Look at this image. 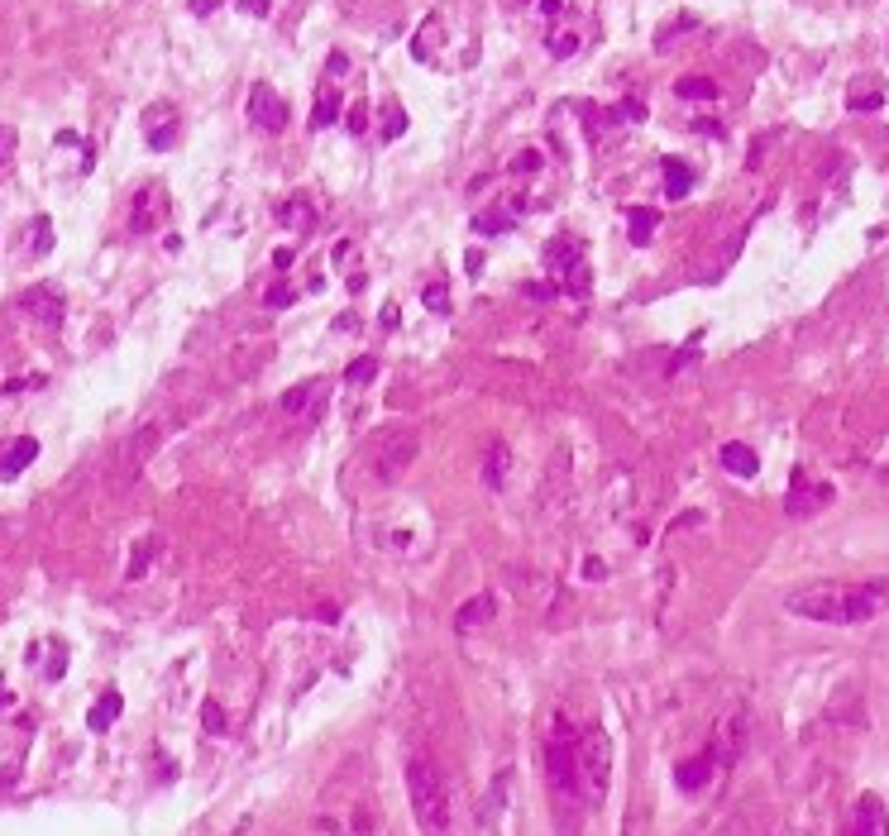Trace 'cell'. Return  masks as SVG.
<instances>
[{
    "instance_id": "obj_1",
    "label": "cell",
    "mask_w": 889,
    "mask_h": 836,
    "mask_svg": "<svg viewBox=\"0 0 889 836\" xmlns=\"http://www.w3.org/2000/svg\"><path fill=\"white\" fill-rule=\"evenodd\" d=\"M889 607L885 583H803L784 598V612H794L803 622H827V626H861L875 622Z\"/></svg>"
},
{
    "instance_id": "obj_2",
    "label": "cell",
    "mask_w": 889,
    "mask_h": 836,
    "mask_svg": "<svg viewBox=\"0 0 889 836\" xmlns=\"http://www.w3.org/2000/svg\"><path fill=\"white\" fill-rule=\"evenodd\" d=\"M407 803H412L416 827L426 836L450 832V789H445V774L435 770L431 755H412L407 760Z\"/></svg>"
},
{
    "instance_id": "obj_3",
    "label": "cell",
    "mask_w": 889,
    "mask_h": 836,
    "mask_svg": "<svg viewBox=\"0 0 889 836\" xmlns=\"http://www.w3.org/2000/svg\"><path fill=\"white\" fill-rule=\"evenodd\" d=\"M574 765H579V798L584 808H593L608 794V736L598 727L574 731Z\"/></svg>"
},
{
    "instance_id": "obj_4",
    "label": "cell",
    "mask_w": 889,
    "mask_h": 836,
    "mask_svg": "<svg viewBox=\"0 0 889 836\" xmlns=\"http://www.w3.org/2000/svg\"><path fill=\"white\" fill-rule=\"evenodd\" d=\"M545 770H550V789H555L560 808H584V798H579V765H574V727L569 722H555V736L545 746Z\"/></svg>"
},
{
    "instance_id": "obj_5",
    "label": "cell",
    "mask_w": 889,
    "mask_h": 836,
    "mask_svg": "<svg viewBox=\"0 0 889 836\" xmlns=\"http://www.w3.org/2000/svg\"><path fill=\"white\" fill-rule=\"evenodd\" d=\"M545 268L555 273V287L560 292H569V297H588V287H593V278H588V263H584V249H579V239H550L545 244Z\"/></svg>"
},
{
    "instance_id": "obj_6",
    "label": "cell",
    "mask_w": 889,
    "mask_h": 836,
    "mask_svg": "<svg viewBox=\"0 0 889 836\" xmlns=\"http://www.w3.org/2000/svg\"><path fill=\"white\" fill-rule=\"evenodd\" d=\"M832 502V488L827 483H818V478H808L803 469H794V478H789V493H784V512H789V521H808V516H818Z\"/></svg>"
},
{
    "instance_id": "obj_7",
    "label": "cell",
    "mask_w": 889,
    "mask_h": 836,
    "mask_svg": "<svg viewBox=\"0 0 889 836\" xmlns=\"http://www.w3.org/2000/svg\"><path fill=\"white\" fill-rule=\"evenodd\" d=\"M244 115H249V125H259L263 134H282V129H287V101H282L268 82H254L249 101H244Z\"/></svg>"
},
{
    "instance_id": "obj_8",
    "label": "cell",
    "mask_w": 889,
    "mask_h": 836,
    "mask_svg": "<svg viewBox=\"0 0 889 836\" xmlns=\"http://www.w3.org/2000/svg\"><path fill=\"white\" fill-rule=\"evenodd\" d=\"M326 392H330L326 378H306V383L282 392L278 407H282V416H292V421H316V411H321V402H326Z\"/></svg>"
},
{
    "instance_id": "obj_9",
    "label": "cell",
    "mask_w": 889,
    "mask_h": 836,
    "mask_svg": "<svg viewBox=\"0 0 889 836\" xmlns=\"http://www.w3.org/2000/svg\"><path fill=\"white\" fill-rule=\"evenodd\" d=\"M20 311L29 316V321H39L44 330H58L63 316H67V301H63L58 287H29V292L20 297Z\"/></svg>"
},
{
    "instance_id": "obj_10",
    "label": "cell",
    "mask_w": 889,
    "mask_h": 836,
    "mask_svg": "<svg viewBox=\"0 0 889 836\" xmlns=\"http://www.w3.org/2000/svg\"><path fill=\"white\" fill-rule=\"evenodd\" d=\"M144 139H149V149L153 153H168L177 144V106H168V101H158V106L144 110Z\"/></svg>"
},
{
    "instance_id": "obj_11",
    "label": "cell",
    "mask_w": 889,
    "mask_h": 836,
    "mask_svg": "<svg viewBox=\"0 0 889 836\" xmlns=\"http://www.w3.org/2000/svg\"><path fill=\"white\" fill-rule=\"evenodd\" d=\"M163 215H168V196H163V187H144V192L134 196L130 230H134V235H149V230L163 225Z\"/></svg>"
},
{
    "instance_id": "obj_12",
    "label": "cell",
    "mask_w": 889,
    "mask_h": 836,
    "mask_svg": "<svg viewBox=\"0 0 889 836\" xmlns=\"http://www.w3.org/2000/svg\"><path fill=\"white\" fill-rule=\"evenodd\" d=\"M412 459H416V440H412V435H392L388 445H383V454H378V464H373L378 483H392L397 473L412 464Z\"/></svg>"
},
{
    "instance_id": "obj_13",
    "label": "cell",
    "mask_w": 889,
    "mask_h": 836,
    "mask_svg": "<svg viewBox=\"0 0 889 836\" xmlns=\"http://www.w3.org/2000/svg\"><path fill=\"white\" fill-rule=\"evenodd\" d=\"M846 836H889V817H885V803L875 794L856 798V813H851V832Z\"/></svg>"
},
{
    "instance_id": "obj_14",
    "label": "cell",
    "mask_w": 889,
    "mask_h": 836,
    "mask_svg": "<svg viewBox=\"0 0 889 836\" xmlns=\"http://www.w3.org/2000/svg\"><path fill=\"white\" fill-rule=\"evenodd\" d=\"M717 774V760L713 751L708 755H694V760H684V765H674V784L684 789V794H698V789H708Z\"/></svg>"
},
{
    "instance_id": "obj_15",
    "label": "cell",
    "mask_w": 889,
    "mask_h": 836,
    "mask_svg": "<svg viewBox=\"0 0 889 836\" xmlns=\"http://www.w3.org/2000/svg\"><path fill=\"white\" fill-rule=\"evenodd\" d=\"M507 473H512V450H507V440H493V445L483 450V488H488V493H502V488H507Z\"/></svg>"
},
{
    "instance_id": "obj_16",
    "label": "cell",
    "mask_w": 889,
    "mask_h": 836,
    "mask_svg": "<svg viewBox=\"0 0 889 836\" xmlns=\"http://www.w3.org/2000/svg\"><path fill=\"white\" fill-rule=\"evenodd\" d=\"M34 459H39V440H29V435H24V440H10L5 454H0V483H15Z\"/></svg>"
},
{
    "instance_id": "obj_17",
    "label": "cell",
    "mask_w": 889,
    "mask_h": 836,
    "mask_svg": "<svg viewBox=\"0 0 889 836\" xmlns=\"http://www.w3.org/2000/svg\"><path fill=\"white\" fill-rule=\"evenodd\" d=\"M340 110H345V96H340V86L326 82L316 91V106H311V129H330L340 125Z\"/></svg>"
},
{
    "instance_id": "obj_18",
    "label": "cell",
    "mask_w": 889,
    "mask_h": 836,
    "mask_svg": "<svg viewBox=\"0 0 889 836\" xmlns=\"http://www.w3.org/2000/svg\"><path fill=\"white\" fill-rule=\"evenodd\" d=\"M278 220L287 225V230H297V235H311V230H316V211H311L306 196H287V201L278 206Z\"/></svg>"
},
{
    "instance_id": "obj_19",
    "label": "cell",
    "mask_w": 889,
    "mask_h": 836,
    "mask_svg": "<svg viewBox=\"0 0 889 836\" xmlns=\"http://www.w3.org/2000/svg\"><path fill=\"white\" fill-rule=\"evenodd\" d=\"M722 469L727 473H737V478H756L760 473V459H756V450L751 445H722Z\"/></svg>"
},
{
    "instance_id": "obj_20",
    "label": "cell",
    "mask_w": 889,
    "mask_h": 836,
    "mask_svg": "<svg viewBox=\"0 0 889 836\" xmlns=\"http://www.w3.org/2000/svg\"><path fill=\"white\" fill-rule=\"evenodd\" d=\"M689 192H694V168H689L684 158H665V196H670V201H684Z\"/></svg>"
},
{
    "instance_id": "obj_21",
    "label": "cell",
    "mask_w": 889,
    "mask_h": 836,
    "mask_svg": "<svg viewBox=\"0 0 889 836\" xmlns=\"http://www.w3.org/2000/svg\"><path fill=\"white\" fill-rule=\"evenodd\" d=\"M493 607H498V602L488 598V593H483V598H469V602H464V607H459L455 626H459V631H474L478 622H488V617H493Z\"/></svg>"
},
{
    "instance_id": "obj_22",
    "label": "cell",
    "mask_w": 889,
    "mask_h": 836,
    "mask_svg": "<svg viewBox=\"0 0 889 836\" xmlns=\"http://www.w3.org/2000/svg\"><path fill=\"white\" fill-rule=\"evenodd\" d=\"M674 96H679V101H717V82L713 77H679V82H674Z\"/></svg>"
},
{
    "instance_id": "obj_23",
    "label": "cell",
    "mask_w": 889,
    "mask_h": 836,
    "mask_svg": "<svg viewBox=\"0 0 889 836\" xmlns=\"http://www.w3.org/2000/svg\"><path fill=\"white\" fill-rule=\"evenodd\" d=\"M512 211H526V201H512L507 211H493V215H478L474 220V230H483V235H507L512 225H517V215Z\"/></svg>"
},
{
    "instance_id": "obj_24",
    "label": "cell",
    "mask_w": 889,
    "mask_h": 836,
    "mask_svg": "<svg viewBox=\"0 0 889 836\" xmlns=\"http://www.w3.org/2000/svg\"><path fill=\"white\" fill-rule=\"evenodd\" d=\"M120 708H125V698H120V693H106V698L91 708L87 727H91V731H110V727H115V717H120Z\"/></svg>"
},
{
    "instance_id": "obj_25",
    "label": "cell",
    "mask_w": 889,
    "mask_h": 836,
    "mask_svg": "<svg viewBox=\"0 0 889 836\" xmlns=\"http://www.w3.org/2000/svg\"><path fill=\"white\" fill-rule=\"evenodd\" d=\"M655 225H660V215H655L651 206H641V211H631V220H627V235H631V244H651Z\"/></svg>"
},
{
    "instance_id": "obj_26",
    "label": "cell",
    "mask_w": 889,
    "mask_h": 836,
    "mask_svg": "<svg viewBox=\"0 0 889 836\" xmlns=\"http://www.w3.org/2000/svg\"><path fill=\"white\" fill-rule=\"evenodd\" d=\"M378 134H383V139H402V134H407V110L397 106V101H383V115H378Z\"/></svg>"
},
{
    "instance_id": "obj_27",
    "label": "cell",
    "mask_w": 889,
    "mask_h": 836,
    "mask_svg": "<svg viewBox=\"0 0 889 836\" xmlns=\"http://www.w3.org/2000/svg\"><path fill=\"white\" fill-rule=\"evenodd\" d=\"M880 86L875 82H851V91H846V106L851 110H880Z\"/></svg>"
},
{
    "instance_id": "obj_28",
    "label": "cell",
    "mask_w": 889,
    "mask_h": 836,
    "mask_svg": "<svg viewBox=\"0 0 889 836\" xmlns=\"http://www.w3.org/2000/svg\"><path fill=\"white\" fill-rule=\"evenodd\" d=\"M545 48H550V53H555V58H574V53H579V34H569V29H555V34H550V39H545Z\"/></svg>"
},
{
    "instance_id": "obj_29",
    "label": "cell",
    "mask_w": 889,
    "mask_h": 836,
    "mask_svg": "<svg viewBox=\"0 0 889 836\" xmlns=\"http://www.w3.org/2000/svg\"><path fill=\"white\" fill-rule=\"evenodd\" d=\"M373 373H378V359H354L349 373H345V383L349 387H364V383H373Z\"/></svg>"
},
{
    "instance_id": "obj_30",
    "label": "cell",
    "mask_w": 889,
    "mask_h": 836,
    "mask_svg": "<svg viewBox=\"0 0 889 836\" xmlns=\"http://www.w3.org/2000/svg\"><path fill=\"white\" fill-rule=\"evenodd\" d=\"M292 297H297V292H292L287 282H273L268 297H263V306H268V311H282V306H292Z\"/></svg>"
},
{
    "instance_id": "obj_31",
    "label": "cell",
    "mask_w": 889,
    "mask_h": 836,
    "mask_svg": "<svg viewBox=\"0 0 889 836\" xmlns=\"http://www.w3.org/2000/svg\"><path fill=\"white\" fill-rule=\"evenodd\" d=\"M15 149H20V134H15L10 125H0V168H10Z\"/></svg>"
},
{
    "instance_id": "obj_32",
    "label": "cell",
    "mask_w": 889,
    "mask_h": 836,
    "mask_svg": "<svg viewBox=\"0 0 889 836\" xmlns=\"http://www.w3.org/2000/svg\"><path fill=\"white\" fill-rule=\"evenodd\" d=\"M53 249V225H48V215L34 220V254H48Z\"/></svg>"
},
{
    "instance_id": "obj_33",
    "label": "cell",
    "mask_w": 889,
    "mask_h": 836,
    "mask_svg": "<svg viewBox=\"0 0 889 836\" xmlns=\"http://www.w3.org/2000/svg\"><path fill=\"white\" fill-rule=\"evenodd\" d=\"M158 550V540H144V550L134 545V564H130V579H144V569H149V555Z\"/></svg>"
},
{
    "instance_id": "obj_34",
    "label": "cell",
    "mask_w": 889,
    "mask_h": 836,
    "mask_svg": "<svg viewBox=\"0 0 889 836\" xmlns=\"http://www.w3.org/2000/svg\"><path fill=\"white\" fill-rule=\"evenodd\" d=\"M541 163H545V158L536 149H521L517 158H512V172H517V177H521V172H541Z\"/></svg>"
},
{
    "instance_id": "obj_35",
    "label": "cell",
    "mask_w": 889,
    "mask_h": 836,
    "mask_svg": "<svg viewBox=\"0 0 889 836\" xmlns=\"http://www.w3.org/2000/svg\"><path fill=\"white\" fill-rule=\"evenodd\" d=\"M421 301H426V311H435V316H440V311H450V292H445V287H426Z\"/></svg>"
},
{
    "instance_id": "obj_36",
    "label": "cell",
    "mask_w": 889,
    "mask_h": 836,
    "mask_svg": "<svg viewBox=\"0 0 889 836\" xmlns=\"http://www.w3.org/2000/svg\"><path fill=\"white\" fill-rule=\"evenodd\" d=\"M617 110H622V120H631V125H641V120H646V101H636V96H627Z\"/></svg>"
},
{
    "instance_id": "obj_37",
    "label": "cell",
    "mask_w": 889,
    "mask_h": 836,
    "mask_svg": "<svg viewBox=\"0 0 889 836\" xmlns=\"http://www.w3.org/2000/svg\"><path fill=\"white\" fill-rule=\"evenodd\" d=\"M349 134H369V106L349 110Z\"/></svg>"
},
{
    "instance_id": "obj_38",
    "label": "cell",
    "mask_w": 889,
    "mask_h": 836,
    "mask_svg": "<svg viewBox=\"0 0 889 836\" xmlns=\"http://www.w3.org/2000/svg\"><path fill=\"white\" fill-rule=\"evenodd\" d=\"M235 5L244 10V15H254V20H263V15L273 10V0H235Z\"/></svg>"
},
{
    "instance_id": "obj_39",
    "label": "cell",
    "mask_w": 889,
    "mask_h": 836,
    "mask_svg": "<svg viewBox=\"0 0 889 836\" xmlns=\"http://www.w3.org/2000/svg\"><path fill=\"white\" fill-rule=\"evenodd\" d=\"M326 72H330V77H345V72H349V58H345V53H330V58H326Z\"/></svg>"
},
{
    "instance_id": "obj_40",
    "label": "cell",
    "mask_w": 889,
    "mask_h": 836,
    "mask_svg": "<svg viewBox=\"0 0 889 836\" xmlns=\"http://www.w3.org/2000/svg\"><path fill=\"white\" fill-rule=\"evenodd\" d=\"M555 292H560V287H550V282H531V287H526V297H536V301L555 297Z\"/></svg>"
},
{
    "instance_id": "obj_41",
    "label": "cell",
    "mask_w": 889,
    "mask_h": 836,
    "mask_svg": "<svg viewBox=\"0 0 889 836\" xmlns=\"http://www.w3.org/2000/svg\"><path fill=\"white\" fill-rule=\"evenodd\" d=\"M206 731H225V717H220L216 703H206Z\"/></svg>"
},
{
    "instance_id": "obj_42",
    "label": "cell",
    "mask_w": 889,
    "mask_h": 836,
    "mask_svg": "<svg viewBox=\"0 0 889 836\" xmlns=\"http://www.w3.org/2000/svg\"><path fill=\"white\" fill-rule=\"evenodd\" d=\"M216 5H220V0H192V15H201V20H206V15H211Z\"/></svg>"
},
{
    "instance_id": "obj_43",
    "label": "cell",
    "mask_w": 889,
    "mask_h": 836,
    "mask_svg": "<svg viewBox=\"0 0 889 836\" xmlns=\"http://www.w3.org/2000/svg\"><path fill=\"white\" fill-rule=\"evenodd\" d=\"M694 129H698V134H722V125H717V120H694Z\"/></svg>"
},
{
    "instance_id": "obj_44",
    "label": "cell",
    "mask_w": 889,
    "mask_h": 836,
    "mask_svg": "<svg viewBox=\"0 0 889 836\" xmlns=\"http://www.w3.org/2000/svg\"><path fill=\"white\" fill-rule=\"evenodd\" d=\"M545 5V15H560V0H541Z\"/></svg>"
}]
</instances>
